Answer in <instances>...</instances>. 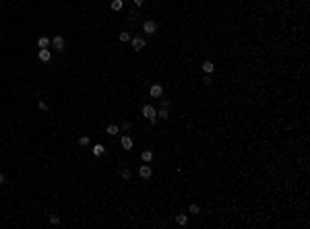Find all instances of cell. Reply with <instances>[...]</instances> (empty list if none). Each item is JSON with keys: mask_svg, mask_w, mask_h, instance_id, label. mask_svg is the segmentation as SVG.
Returning a JSON list of instances; mask_svg holds the SVG:
<instances>
[{"mask_svg": "<svg viewBox=\"0 0 310 229\" xmlns=\"http://www.w3.org/2000/svg\"><path fill=\"white\" fill-rule=\"evenodd\" d=\"M143 2H145V0H134V4H137V6H141Z\"/></svg>", "mask_w": 310, "mask_h": 229, "instance_id": "obj_25", "label": "cell"}, {"mask_svg": "<svg viewBox=\"0 0 310 229\" xmlns=\"http://www.w3.org/2000/svg\"><path fill=\"white\" fill-rule=\"evenodd\" d=\"M188 211H190L192 215H199V213H201V206H199L197 202H192V204H190V209H188Z\"/></svg>", "mask_w": 310, "mask_h": 229, "instance_id": "obj_16", "label": "cell"}, {"mask_svg": "<svg viewBox=\"0 0 310 229\" xmlns=\"http://www.w3.org/2000/svg\"><path fill=\"white\" fill-rule=\"evenodd\" d=\"M0 184H6V175L4 174H0Z\"/></svg>", "mask_w": 310, "mask_h": 229, "instance_id": "obj_24", "label": "cell"}, {"mask_svg": "<svg viewBox=\"0 0 310 229\" xmlns=\"http://www.w3.org/2000/svg\"><path fill=\"white\" fill-rule=\"evenodd\" d=\"M149 93H151V97H161V93H163V89H161V85H151V89H149Z\"/></svg>", "mask_w": 310, "mask_h": 229, "instance_id": "obj_7", "label": "cell"}, {"mask_svg": "<svg viewBox=\"0 0 310 229\" xmlns=\"http://www.w3.org/2000/svg\"><path fill=\"white\" fill-rule=\"evenodd\" d=\"M106 153V147H103V144H95L93 147V155L95 157H99V155H103Z\"/></svg>", "mask_w": 310, "mask_h": 229, "instance_id": "obj_12", "label": "cell"}, {"mask_svg": "<svg viewBox=\"0 0 310 229\" xmlns=\"http://www.w3.org/2000/svg\"><path fill=\"white\" fill-rule=\"evenodd\" d=\"M120 41H130V33H128V31H122V33H120Z\"/></svg>", "mask_w": 310, "mask_h": 229, "instance_id": "obj_18", "label": "cell"}, {"mask_svg": "<svg viewBox=\"0 0 310 229\" xmlns=\"http://www.w3.org/2000/svg\"><path fill=\"white\" fill-rule=\"evenodd\" d=\"M176 223H178V225H182V227H184V225L188 223V217H186V215H176Z\"/></svg>", "mask_w": 310, "mask_h": 229, "instance_id": "obj_14", "label": "cell"}, {"mask_svg": "<svg viewBox=\"0 0 310 229\" xmlns=\"http://www.w3.org/2000/svg\"><path fill=\"white\" fill-rule=\"evenodd\" d=\"M89 143H91V138H89V136H81V138H79V144H81V147H89Z\"/></svg>", "mask_w": 310, "mask_h": 229, "instance_id": "obj_17", "label": "cell"}, {"mask_svg": "<svg viewBox=\"0 0 310 229\" xmlns=\"http://www.w3.org/2000/svg\"><path fill=\"white\" fill-rule=\"evenodd\" d=\"M50 223H52V225H58L60 223V217H58V215H50Z\"/></svg>", "mask_w": 310, "mask_h": 229, "instance_id": "obj_19", "label": "cell"}, {"mask_svg": "<svg viewBox=\"0 0 310 229\" xmlns=\"http://www.w3.org/2000/svg\"><path fill=\"white\" fill-rule=\"evenodd\" d=\"M106 132H108L110 136H116V134H118V132H120V128H118V126H116V124H110Z\"/></svg>", "mask_w": 310, "mask_h": 229, "instance_id": "obj_11", "label": "cell"}, {"mask_svg": "<svg viewBox=\"0 0 310 229\" xmlns=\"http://www.w3.org/2000/svg\"><path fill=\"white\" fill-rule=\"evenodd\" d=\"M52 45H54V50L62 52V50H64V45H66V44H64V37H62V35H56L54 39H52Z\"/></svg>", "mask_w": 310, "mask_h": 229, "instance_id": "obj_4", "label": "cell"}, {"mask_svg": "<svg viewBox=\"0 0 310 229\" xmlns=\"http://www.w3.org/2000/svg\"><path fill=\"white\" fill-rule=\"evenodd\" d=\"M40 110H44V112H48L50 107H48V103H46V101H40Z\"/></svg>", "mask_w": 310, "mask_h": 229, "instance_id": "obj_22", "label": "cell"}, {"mask_svg": "<svg viewBox=\"0 0 310 229\" xmlns=\"http://www.w3.org/2000/svg\"><path fill=\"white\" fill-rule=\"evenodd\" d=\"M110 6H112V10H122L124 2H122V0H112V4H110Z\"/></svg>", "mask_w": 310, "mask_h": 229, "instance_id": "obj_15", "label": "cell"}, {"mask_svg": "<svg viewBox=\"0 0 310 229\" xmlns=\"http://www.w3.org/2000/svg\"><path fill=\"white\" fill-rule=\"evenodd\" d=\"M130 44H133V50L141 52L145 48V39L141 37V35H137V37H130Z\"/></svg>", "mask_w": 310, "mask_h": 229, "instance_id": "obj_2", "label": "cell"}, {"mask_svg": "<svg viewBox=\"0 0 310 229\" xmlns=\"http://www.w3.org/2000/svg\"><path fill=\"white\" fill-rule=\"evenodd\" d=\"M50 58H52V54H50V50H48V48L40 50V60H41V62H50Z\"/></svg>", "mask_w": 310, "mask_h": 229, "instance_id": "obj_8", "label": "cell"}, {"mask_svg": "<svg viewBox=\"0 0 310 229\" xmlns=\"http://www.w3.org/2000/svg\"><path fill=\"white\" fill-rule=\"evenodd\" d=\"M141 159L145 161V163H151L153 161V151L149 149V151H143V153H141Z\"/></svg>", "mask_w": 310, "mask_h": 229, "instance_id": "obj_9", "label": "cell"}, {"mask_svg": "<svg viewBox=\"0 0 310 229\" xmlns=\"http://www.w3.org/2000/svg\"><path fill=\"white\" fill-rule=\"evenodd\" d=\"M120 178H122V180H130V171H128V169H122V171H120Z\"/></svg>", "mask_w": 310, "mask_h": 229, "instance_id": "obj_20", "label": "cell"}, {"mask_svg": "<svg viewBox=\"0 0 310 229\" xmlns=\"http://www.w3.org/2000/svg\"><path fill=\"white\" fill-rule=\"evenodd\" d=\"M157 118H163V120H167V107H163L161 112H157Z\"/></svg>", "mask_w": 310, "mask_h": 229, "instance_id": "obj_21", "label": "cell"}, {"mask_svg": "<svg viewBox=\"0 0 310 229\" xmlns=\"http://www.w3.org/2000/svg\"><path fill=\"white\" fill-rule=\"evenodd\" d=\"M139 175H141L143 180H149V178L153 175V169L149 167V163H147V165H141V169H139Z\"/></svg>", "mask_w": 310, "mask_h": 229, "instance_id": "obj_5", "label": "cell"}, {"mask_svg": "<svg viewBox=\"0 0 310 229\" xmlns=\"http://www.w3.org/2000/svg\"><path fill=\"white\" fill-rule=\"evenodd\" d=\"M203 83H205V85H211V76L207 75V76H205V79H203Z\"/></svg>", "mask_w": 310, "mask_h": 229, "instance_id": "obj_23", "label": "cell"}, {"mask_svg": "<svg viewBox=\"0 0 310 229\" xmlns=\"http://www.w3.org/2000/svg\"><path fill=\"white\" fill-rule=\"evenodd\" d=\"M203 70H205L207 75H211L213 70H215V64H213L211 60H207V62H203Z\"/></svg>", "mask_w": 310, "mask_h": 229, "instance_id": "obj_10", "label": "cell"}, {"mask_svg": "<svg viewBox=\"0 0 310 229\" xmlns=\"http://www.w3.org/2000/svg\"><path fill=\"white\" fill-rule=\"evenodd\" d=\"M37 45H40L41 50H44V48H50V37H40V39H37Z\"/></svg>", "mask_w": 310, "mask_h": 229, "instance_id": "obj_13", "label": "cell"}, {"mask_svg": "<svg viewBox=\"0 0 310 229\" xmlns=\"http://www.w3.org/2000/svg\"><path fill=\"white\" fill-rule=\"evenodd\" d=\"M143 31L149 33V35H153L155 31H157V23H155V21H145L143 23Z\"/></svg>", "mask_w": 310, "mask_h": 229, "instance_id": "obj_3", "label": "cell"}, {"mask_svg": "<svg viewBox=\"0 0 310 229\" xmlns=\"http://www.w3.org/2000/svg\"><path fill=\"white\" fill-rule=\"evenodd\" d=\"M120 144H122V149H124V151H130V149H133V136L124 134L122 138H120Z\"/></svg>", "mask_w": 310, "mask_h": 229, "instance_id": "obj_6", "label": "cell"}, {"mask_svg": "<svg viewBox=\"0 0 310 229\" xmlns=\"http://www.w3.org/2000/svg\"><path fill=\"white\" fill-rule=\"evenodd\" d=\"M143 116L149 120V122H151V124H155V120H157V112H155V107H153V105H149V103L143 107Z\"/></svg>", "mask_w": 310, "mask_h": 229, "instance_id": "obj_1", "label": "cell"}]
</instances>
